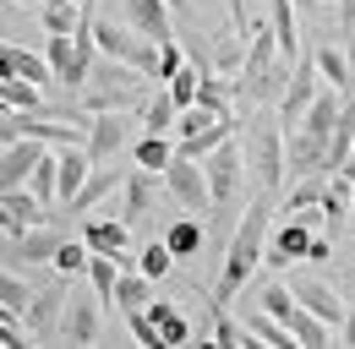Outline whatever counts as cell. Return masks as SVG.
Masks as SVG:
<instances>
[{
    "instance_id": "484cf974",
    "label": "cell",
    "mask_w": 355,
    "mask_h": 349,
    "mask_svg": "<svg viewBox=\"0 0 355 349\" xmlns=\"http://www.w3.org/2000/svg\"><path fill=\"white\" fill-rule=\"evenodd\" d=\"M132 159L142 164V170L164 174L170 164H175V142H170V136H159V131H148V136H142V142L132 147Z\"/></svg>"
},
{
    "instance_id": "60d3db41",
    "label": "cell",
    "mask_w": 355,
    "mask_h": 349,
    "mask_svg": "<svg viewBox=\"0 0 355 349\" xmlns=\"http://www.w3.org/2000/svg\"><path fill=\"white\" fill-rule=\"evenodd\" d=\"M180 66H186V55H180V44L170 39V44H164V55H159V82H170Z\"/></svg>"
},
{
    "instance_id": "4316f807",
    "label": "cell",
    "mask_w": 355,
    "mask_h": 349,
    "mask_svg": "<svg viewBox=\"0 0 355 349\" xmlns=\"http://www.w3.org/2000/svg\"><path fill=\"white\" fill-rule=\"evenodd\" d=\"M83 17H88V11H83L77 0H44V6H39L44 33H77V28H83Z\"/></svg>"
},
{
    "instance_id": "bcb514c9",
    "label": "cell",
    "mask_w": 355,
    "mask_h": 349,
    "mask_svg": "<svg viewBox=\"0 0 355 349\" xmlns=\"http://www.w3.org/2000/svg\"><path fill=\"white\" fill-rule=\"evenodd\" d=\"M11 6H39V0H11Z\"/></svg>"
},
{
    "instance_id": "30bf717a",
    "label": "cell",
    "mask_w": 355,
    "mask_h": 349,
    "mask_svg": "<svg viewBox=\"0 0 355 349\" xmlns=\"http://www.w3.org/2000/svg\"><path fill=\"white\" fill-rule=\"evenodd\" d=\"M49 218V202L28 186H11L6 197H0V224H6V235H22V229H33V224H44Z\"/></svg>"
},
{
    "instance_id": "ffe728a7",
    "label": "cell",
    "mask_w": 355,
    "mask_h": 349,
    "mask_svg": "<svg viewBox=\"0 0 355 349\" xmlns=\"http://www.w3.org/2000/svg\"><path fill=\"white\" fill-rule=\"evenodd\" d=\"M317 55V71H322V82L339 87V93H350L355 87V66H350V49H334V44H322V49H311Z\"/></svg>"
},
{
    "instance_id": "7dc6e473",
    "label": "cell",
    "mask_w": 355,
    "mask_h": 349,
    "mask_svg": "<svg viewBox=\"0 0 355 349\" xmlns=\"http://www.w3.org/2000/svg\"><path fill=\"white\" fill-rule=\"evenodd\" d=\"M77 6H83V11H88V6H93V0H77Z\"/></svg>"
},
{
    "instance_id": "1f68e13d",
    "label": "cell",
    "mask_w": 355,
    "mask_h": 349,
    "mask_svg": "<svg viewBox=\"0 0 355 349\" xmlns=\"http://www.w3.org/2000/svg\"><path fill=\"white\" fill-rule=\"evenodd\" d=\"M44 55H49V66H55V77L71 87V71H77V39H71V33H49Z\"/></svg>"
},
{
    "instance_id": "ba28073f",
    "label": "cell",
    "mask_w": 355,
    "mask_h": 349,
    "mask_svg": "<svg viewBox=\"0 0 355 349\" xmlns=\"http://www.w3.org/2000/svg\"><path fill=\"white\" fill-rule=\"evenodd\" d=\"M66 295H71V284H66V273L49 284V289H39L33 295V305H28V333L33 339H60V316H66Z\"/></svg>"
},
{
    "instance_id": "d6986e66",
    "label": "cell",
    "mask_w": 355,
    "mask_h": 349,
    "mask_svg": "<svg viewBox=\"0 0 355 349\" xmlns=\"http://www.w3.org/2000/svg\"><path fill=\"white\" fill-rule=\"evenodd\" d=\"M148 208H153V170H142V164H137V174H126L121 218H126V224H142V218H148Z\"/></svg>"
},
{
    "instance_id": "d6a6232c",
    "label": "cell",
    "mask_w": 355,
    "mask_h": 349,
    "mask_svg": "<svg viewBox=\"0 0 355 349\" xmlns=\"http://www.w3.org/2000/svg\"><path fill=\"white\" fill-rule=\"evenodd\" d=\"M214 344L241 349V344H257V339L246 333V322H235V316H230V305H214Z\"/></svg>"
},
{
    "instance_id": "e575fe53",
    "label": "cell",
    "mask_w": 355,
    "mask_h": 349,
    "mask_svg": "<svg viewBox=\"0 0 355 349\" xmlns=\"http://www.w3.org/2000/svg\"><path fill=\"white\" fill-rule=\"evenodd\" d=\"M28 186H33V191L44 197L49 208H55V202H60V159H55V153H44V159H39V170H33V180H28Z\"/></svg>"
},
{
    "instance_id": "7a4b0ae2",
    "label": "cell",
    "mask_w": 355,
    "mask_h": 349,
    "mask_svg": "<svg viewBox=\"0 0 355 349\" xmlns=\"http://www.w3.org/2000/svg\"><path fill=\"white\" fill-rule=\"evenodd\" d=\"M142 77H148V71H137L132 60L98 55L88 82H83V93H77V104H83L88 115H98V109H132L137 98H142Z\"/></svg>"
},
{
    "instance_id": "83f0119b",
    "label": "cell",
    "mask_w": 355,
    "mask_h": 349,
    "mask_svg": "<svg viewBox=\"0 0 355 349\" xmlns=\"http://www.w3.org/2000/svg\"><path fill=\"white\" fill-rule=\"evenodd\" d=\"M0 98H6V109H33V115H44V93H39V82H28V77H11L6 71V82H0Z\"/></svg>"
},
{
    "instance_id": "3957f363",
    "label": "cell",
    "mask_w": 355,
    "mask_h": 349,
    "mask_svg": "<svg viewBox=\"0 0 355 349\" xmlns=\"http://www.w3.org/2000/svg\"><path fill=\"white\" fill-rule=\"evenodd\" d=\"M246 164H252V180L263 191H279L284 186V170H290V147H284V120L279 126H257L252 142H246Z\"/></svg>"
},
{
    "instance_id": "ee69618b",
    "label": "cell",
    "mask_w": 355,
    "mask_h": 349,
    "mask_svg": "<svg viewBox=\"0 0 355 349\" xmlns=\"http://www.w3.org/2000/svg\"><path fill=\"white\" fill-rule=\"evenodd\" d=\"M345 49H350V66H355V28L345 33Z\"/></svg>"
},
{
    "instance_id": "6da1fadb",
    "label": "cell",
    "mask_w": 355,
    "mask_h": 349,
    "mask_svg": "<svg viewBox=\"0 0 355 349\" xmlns=\"http://www.w3.org/2000/svg\"><path fill=\"white\" fill-rule=\"evenodd\" d=\"M268 213H273L268 197H257V202H246V213L235 218V235H230V251H224L219 284H214V305H230L246 289V278L268 262Z\"/></svg>"
},
{
    "instance_id": "7402d4cb",
    "label": "cell",
    "mask_w": 355,
    "mask_h": 349,
    "mask_svg": "<svg viewBox=\"0 0 355 349\" xmlns=\"http://www.w3.org/2000/svg\"><path fill=\"white\" fill-rule=\"evenodd\" d=\"M175 120H180V104L170 87H159L153 98H148V109H142V131H159V136H175Z\"/></svg>"
},
{
    "instance_id": "44dd1931",
    "label": "cell",
    "mask_w": 355,
    "mask_h": 349,
    "mask_svg": "<svg viewBox=\"0 0 355 349\" xmlns=\"http://www.w3.org/2000/svg\"><path fill=\"white\" fill-rule=\"evenodd\" d=\"M268 22H273V33H279V49H284V60H295V49H301L295 0H268Z\"/></svg>"
},
{
    "instance_id": "9c48e42d",
    "label": "cell",
    "mask_w": 355,
    "mask_h": 349,
    "mask_svg": "<svg viewBox=\"0 0 355 349\" xmlns=\"http://www.w3.org/2000/svg\"><path fill=\"white\" fill-rule=\"evenodd\" d=\"M126 126H132L126 109H98V115L88 120V136H83V142H88L93 164H110V159L126 147Z\"/></svg>"
},
{
    "instance_id": "5bb4252c",
    "label": "cell",
    "mask_w": 355,
    "mask_h": 349,
    "mask_svg": "<svg viewBox=\"0 0 355 349\" xmlns=\"http://www.w3.org/2000/svg\"><path fill=\"white\" fill-rule=\"evenodd\" d=\"M170 17H175V6H170V0H126V22H132L137 33L159 39V44H170V39H175Z\"/></svg>"
},
{
    "instance_id": "d4e9b609",
    "label": "cell",
    "mask_w": 355,
    "mask_h": 349,
    "mask_svg": "<svg viewBox=\"0 0 355 349\" xmlns=\"http://www.w3.org/2000/svg\"><path fill=\"white\" fill-rule=\"evenodd\" d=\"M290 333H295V344H301V349H322L328 339H334V328H328L317 311H306V305L290 311Z\"/></svg>"
},
{
    "instance_id": "2e32d148",
    "label": "cell",
    "mask_w": 355,
    "mask_h": 349,
    "mask_svg": "<svg viewBox=\"0 0 355 349\" xmlns=\"http://www.w3.org/2000/svg\"><path fill=\"white\" fill-rule=\"evenodd\" d=\"M98 295H93V301H77V295H71V301H66V316H60V339H66V344H93V339H98Z\"/></svg>"
},
{
    "instance_id": "74e56055",
    "label": "cell",
    "mask_w": 355,
    "mask_h": 349,
    "mask_svg": "<svg viewBox=\"0 0 355 349\" xmlns=\"http://www.w3.org/2000/svg\"><path fill=\"white\" fill-rule=\"evenodd\" d=\"M126 328H132V339H137V344H148V349H159V344H164V333H159V322H153V311H148V305L126 311Z\"/></svg>"
},
{
    "instance_id": "f35d334b",
    "label": "cell",
    "mask_w": 355,
    "mask_h": 349,
    "mask_svg": "<svg viewBox=\"0 0 355 349\" xmlns=\"http://www.w3.org/2000/svg\"><path fill=\"white\" fill-rule=\"evenodd\" d=\"M137 267H142L148 278H164V273L175 267V251H170V240H153V246H148V251L137 257Z\"/></svg>"
},
{
    "instance_id": "603a6c76",
    "label": "cell",
    "mask_w": 355,
    "mask_h": 349,
    "mask_svg": "<svg viewBox=\"0 0 355 349\" xmlns=\"http://www.w3.org/2000/svg\"><path fill=\"white\" fill-rule=\"evenodd\" d=\"M115 305L137 311V305H153V278L142 267H121V284H115Z\"/></svg>"
},
{
    "instance_id": "7c38bea8",
    "label": "cell",
    "mask_w": 355,
    "mask_h": 349,
    "mask_svg": "<svg viewBox=\"0 0 355 349\" xmlns=\"http://www.w3.org/2000/svg\"><path fill=\"white\" fill-rule=\"evenodd\" d=\"M311 235H317V224H306L301 213H290V224H284L279 235H268V267H290V262H306Z\"/></svg>"
},
{
    "instance_id": "f6af8a7d",
    "label": "cell",
    "mask_w": 355,
    "mask_h": 349,
    "mask_svg": "<svg viewBox=\"0 0 355 349\" xmlns=\"http://www.w3.org/2000/svg\"><path fill=\"white\" fill-rule=\"evenodd\" d=\"M170 6H175V17H186V11H191V0H170Z\"/></svg>"
},
{
    "instance_id": "52a82bcc",
    "label": "cell",
    "mask_w": 355,
    "mask_h": 349,
    "mask_svg": "<svg viewBox=\"0 0 355 349\" xmlns=\"http://www.w3.org/2000/svg\"><path fill=\"white\" fill-rule=\"evenodd\" d=\"M60 240H66V229H55V224H33V229H22V235H6V267H33V262H55L60 251Z\"/></svg>"
},
{
    "instance_id": "8fae6325",
    "label": "cell",
    "mask_w": 355,
    "mask_h": 349,
    "mask_svg": "<svg viewBox=\"0 0 355 349\" xmlns=\"http://www.w3.org/2000/svg\"><path fill=\"white\" fill-rule=\"evenodd\" d=\"M290 289H295V301L306 305V311H317V316H322L334 333H345V316H350V311H345V301H339V295H334L322 278H306V273H295V278H290Z\"/></svg>"
},
{
    "instance_id": "e0dca14e",
    "label": "cell",
    "mask_w": 355,
    "mask_h": 349,
    "mask_svg": "<svg viewBox=\"0 0 355 349\" xmlns=\"http://www.w3.org/2000/svg\"><path fill=\"white\" fill-rule=\"evenodd\" d=\"M0 71H11V77H28V82H60L55 77V66H49V55H33V49H17V44H6L0 49Z\"/></svg>"
},
{
    "instance_id": "277c9868",
    "label": "cell",
    "mask_w": 355,
    "mask_h": 349,
    "mask_svg": "<svg viewBox=\"0 0 355 349\" xmlns=\"http://www.w3.org/2000/svg\"><path fill=\"white\" fill-rule=\"evenodd\" d=\"M164 191L175 197L186 213H214V186H208V170L197 164V159H186V153H175V164L164 170Z\"/></svg>"
},
{
    "instance_id": "f1b7e54d",
    "label": "cell",
    "mask_w": 355,
    "mask_h": 349,
    "mask_svg": "<svg viewBox=\"0 0 355 349\" xmlns=\"http://www.w3.org/2000/svg\"><path fill=\"white\" fill-rule=\"evenodd\" d=\"M328 180H334L328 170L301 174V186H295V191L284 197V213H301V208H322V197H328Z\"/></svg>"
},
{
    "instance_id": "836d02e7",
    "label": "cell",
    "mask_w": 355,
    "mask_h": 349,
    "mask_svg": "<svg viewBox=\"0 0 355 349\" xmlns=\"http://www.w3.org/2000/svg\"><path fill=\"white\" fill-rule=\"evenodd\" d=\"M88 262H93V246H88V240H60V251H55V273L77 278V273H88Z\"/></svg>"
},
{
    "instance_id": "7bdbcfd3",
    "label": "cell",
    "mask_w": 355,
    "mask_h": 349,
    "mask_svg": "<svg viewBox=\"0 0 355 349\" xmlns=\"http://www.w3.org/2000/svg\"><path fill=\"white\" fill-rule=\"evenodd\" d=\"M345 344H355V311L345 316Z\"/></svg>"
},
{
    "instance_id": "d590c367",
    "label": "cell",
    "mask_w": 355,
    "mask_h": 349,
    "mask_svg": "<svg viewBox=\"0 0 355 349\" xmlns=\"http://www.w3.org/2000/svg\"><path fill=\"white\" fill-rule=\"evenodd\" d=\"M350 202H355L350 174H334V180H328V197H322V208H328V224H334V229H339V218L350 213Z\"/></svg>"
},
{
    "instance_id": "b9f144b4",
    "label": "cell",
    "mask_w": 355,
    "mask_h": 349,
    "mask_svg": "<svg viewBox=\"0 0 355 349\" xmlns=\"http://www.w3.org/2000/svg\"><path fill=\"white\" fill-rule=\"evenodd\" d=\"M334 257V240L328 235H311V251H306V262H328Z\"/></svg>"
},
{
    "instance_id": "ab89813d",
    "label": "cell",
    "mask_w": 355,
    "mask_h": 349,
    "mask_svg": "<svg viewBox=\"0 0 355 349\" xmlns=\"http://www.w3.org/2000/svg\"><path fill=\"white\" fill-rule=\"evenodd\" d=\"M295 289H290V284H268L263 289V311H273V316H279V322H290V311H295Z\"/></svg>"
},
{
    "instance_id": "4dcf8cb0",
    "label": "cell",
    "mask_w": 355,
    "mask_h": 349,
    "mask_svg": "<svg viewBox=\"0 0 355 349\" xmlns=\"http://www.w3.org/2000/svg\"><path fill=\"white\" fill-rule=\"evenodd\" d=\"M148 311H153V322H159V333H164V349H175V344H186V339H191V322H186L170 301H153Z\"/></svg>"
},
{
    "instance_id": "8992f818",
    "label": "cell",
    "mask_w": 355,
    "mask_h": 349,
    "mask_svg": "<svg viewBox=\"0 0 355 349\" xmlns=\"http://www.w3.org/2000/svg\"><path fill=\"white\" fill-rule=\"evenodd\" d=\"M322 71H317V55H301L295 60V71H290V87H284V98H279V120H284V131L301 126L306 120V109L317 104V93H322Z\"/></svg>"
},
{
    "instance_id": "ac0fdd59",
    "label": "cell",
    "mask_w": 355,
    "mask_h": 349,
    "mask_svg": "<svg viewBox=\"0 0 355 349\" xmlns=\"http://www.w3.org/2000/svg\"><path fill=\"white\" fill-rule=\"evenodd\" d=\"M126 218H110V213H93L88 224H83V240H88L93 251H126Z\"/></svg>"
},
{
    "instance_id": "8d00e7d4",
    "label": "cell",
    "mask_w": 355,
    "mask_h": 349,
    "mask_svg": "<svg viewBox=\"0 0 355 349\" xmlns=\"http://www.w3.org/2000/svg\"><path fill=\"white\" fill-rule=\"evenodd\" d=\"M0 305H6V311H22V316H28V305H33V295H28V284H22L17 267L0 273Z\"/></svg>"
},
{
    "instance_id": "cb8c5ba5",
    "label": "cell",
    "mask_w": 355,
    "mask_h": 349,
    "mask_svg": "<svg viewBox=\"0 0 355 349\" xmlns=\"http://www.w3.org/2000/svg\"><path fill=\"white\" fill-rule=\"evenodd\" d=\"M246 333H252L257 344H273V349H290V344H295L290 322H279L273 311H246Z\"/></svg>"
},
{
    "instance_id": "4fadbf2b",
    "label": "cell",
    "mask_w": 355,
    "mask_h": 349,
    "mask_svg": "<svg viewBox=\"0 0 355 349\" xmlns=\"http://www.w3.org/2000/svg\"><path fill=\"white\" fill-rule=\"evenodd\" d=\"M44 153H49V142H39V136H17V142H6V159H0V186H6V191H11V186H28Z\"/></svg>"
},
{
    "instance_id": "5b68a950",
    "label": "cell",
    "mask_w": 355,
    "mask_h": 349,
    "mask_svg": "<svg viewBox=\"0 0 355 349\" xmlns=\"http://www.w3.org/2000/svg\"><path fill=\"white\" fill-rule=\"evenodd\" d=\"M202 170H208V186H214V208H235L241 202V180H246V153L235 147V136L219 142L208 159H202Z\"/></svg>"
},
{
    "instance_id": "f546056e",
    "label": "cell",
    "mask_w": 355,
    "mask_h": 349,
    "mask_svg": "<svg viewBox=\"0 0 355 349\" xmlns=\"http://www.w3.org/2000/svg\"><path fill=\"white\" fill-rule=\"evenodd\" d=\"M202 235H208V229L197 224V213L175 218V224L164 229V240H170V251H175V257H197V251H202Z\"/></svg>"
},
{
    "instance_id": "c3c4849f",
    "label": "cell",
    "mask_w": 355,
    "mask_h": 349,
    "mask_svg": "<svg viewBox=\"0 0 355 349\" xmlns=\"http://www.w3.org/2000/svg\"><path fill=\"white\" fill-rule=\"evenodd\" d=\"M295 6H317V0H295Z\"/></svg>"
},
{
    "instance_id": "9a60e30c",
    "label": "cell",
    "mask_w": 355,
    "mask_h": 349,
    "mask_svg": "<svg viewBox=\"0 0 355 349\" xmlns=\"http://www.w3.org/2000/svg\"><path fill=\"white\" fill-rule=\"evenodd\" d=\"M115 191H126V174H121V170H93L88 186H83L71 202H60V208H66V213H77V218H93V208H98V202H110Z\"/></svg>"
}]
</instances>
